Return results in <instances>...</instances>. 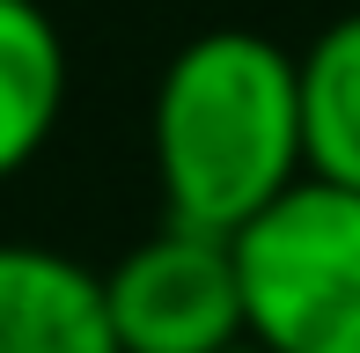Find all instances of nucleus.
I'll return each instance as SVG.
<instances>
[{
    "label": "nucleus",
    "mask_w": 360,
    "mask_h": 353,
    "mask_svg": "<svg viewBox=\"0 0 360 353\" xmlns=\"http://www.w3.org/2000/svg\"><path fill=\"white\" fill-rule=\"evenodd\" d=\"M155 176L169 221L236 236L302 184V74L257 30H206L162 67Z\"/></svg>",
    "instance_id": "f257e3e1"
},
{
    "label": "nucleus",
    "mask_w": 360,
    "mask_h": 353,
    "mask_svg": "<svg viewBox=\"0 0 360 353\" xmlns=\"http://www.w3.org/2000/svg\"><path fill=\"white\" fill-rule=\"evenodd\" d=\"M236 272L265 353H360V191L302 176L236 229Z\"/></svg>",
    "instance_id": "f03ea898"
},
{
    "label": "nucleus",
    "mask_w": 360,
    "mask_h": 353,
    "mask_svg": "<svg viewBox=\"0 0 360 353\" xmlns=\"http://www.w3.org/2000/svg\"><path fill=\"white\" fill-rule=\"evenodd\" d=\"M103 309L118 353H221L250 339L236 236L162 221V236H147L103 272Z\"/></svg>",
    "instance_id": "7ed1b4c3"
},
{
    "label": "nucleus",
    "mask_w": 360,
    "mask_h": 353,
    "mask_svg": "<svg viewBox=\"0 0 360 353\" xmlns=\"http://www.w3.org/2000/svg\"><path fill=\"white\" fill-rule=\"evenodd\" d=\"M0 353H118L103 280L37 243H0Z\"/></svg>",
    "instance_id": "20e7f679"
},
{
    "label": "nucleus",
    "mask_w": 360,
    "mask_h": 353,
    "mask_svg": "<svg viewBox=\"0 0 360 353\" xmlns=\"http://www.w3.org/2000/svg\"><path fill=\"white\" fill-rule=\"evenodd\" d=\"M67 110V44L37 0H0V184L37 162Z\"/></svg>",
    "instance_id": "39448f33"
},
{
    "label": "nucleus",
    "mask_w": 360,
    "mask_h": 353,
    "mask_svg": "<svg viewBox=\"0 0 360 353\" xmlns=\"http://www.w3.org/2000/svg\"><path fill=\"white\" fill-rule=\"evenodd\" d=\"M302 169L360 191V15H338L302 59Z\"/></svg>",
    "instance_id": "423d86ee"
},
{
    "label": "nucleus",
    "mask_w": 360,
    "mask_h": 353,
    "mask_svg": "<svg viewBox=\"0 0 360 353\" xmlns=\"http://www.w3.org/2000/svg\"><path fill=\"white\" fill-rule=\"evenodd\" d=\"M221 353H265V346H257V339H236V346H221Z\"/></svg>",
    "instance_id": "0eeeda50"
}]
</instances>
